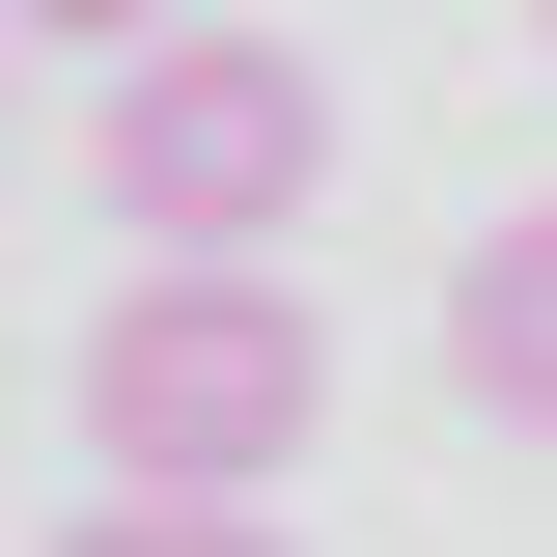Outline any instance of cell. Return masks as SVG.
<instances>
[{
	"label": "cell",
	"instance_id": "6da1fadb",
	"mask_svg": "<svg viewBox=\"0 0 557 557\" xmlns=\"http://www.w3.org/2000/svg\"><path fill=\"white\" fill-rule=\"evenodd\" d=\"M84 196L139 223V278H278V223L335 196V84H307V28H168V57H112V112H84Z\"/></svg>",
	"mask_w": 557,
	"mask_h": 557
},
{
	"label": "cell",
	"instance_id": "7a4b0ae2",
	"mask_svg": "<svg viewBox=\"0 0 557 557\" xmlns=\"http://www.w3.org/2000/svg\"><path fill=\"white\" fill-rule=\"evenodd\" d=\"M307 418H335V307H307V278H112V307H84V446H112V502H251Z\"/></svg>",
	"mask_w": 557,
	"mask_h": 557
},
{
	"label": "cell",
	"instance_id": "3957f363",
	"mask_svg": "<svg viewBox=\"0 0 557 557\" xmlns=\"http://www.w3.org/2000/svg\"><path fill=\"white\" fill-rule=\"evenodd\" d=\"M446 391H474L502 446H557V196H530V223H474V251H446Z\"/></svg>",
	"mask_w": 557,
	"mask_h": 557
},
{
	"label": "cell",
	"instance_id": "277c9868",
	"mask_svg": "<svg viewBox=\"0 0 557 557\" xmlns=\"http://www.w3.org/2000/svg\"><path fill=\"white\" fill-rule=\"evenodd\" d=\"M57 557H278V502H84Z\"/></svg>",
	"mask_w": 557,
	"mask_h": 557
},
{
	"label": "cell",
	"instance_id": "5b68a950",
	"mask_svg": "<svg viewBox=\"0 0 557 557\" xmlns=\"http://www.w3.org/2000/svg\"><path fill=\"white\" fill-rule=\"evenodd\" d=\"M0 57H28V0H0Z\"/></svg>",
	"mask_w": 557,
	"mask_h": 557
},
{
	"label": "cell",
	"instance_id": "8992f818",
	"mask_svg": "<svg viewBox=\"0 0 557 557\" xmlns=\"http://www.w3.org/2000/svg\"><path fill=\"white\" fill-rule=\"evenodd\" d=\"M530 28H557V0H530Z\"/></svg>",
	"mask_w": 557,
	"mask_h": 557
}]
</instances>
